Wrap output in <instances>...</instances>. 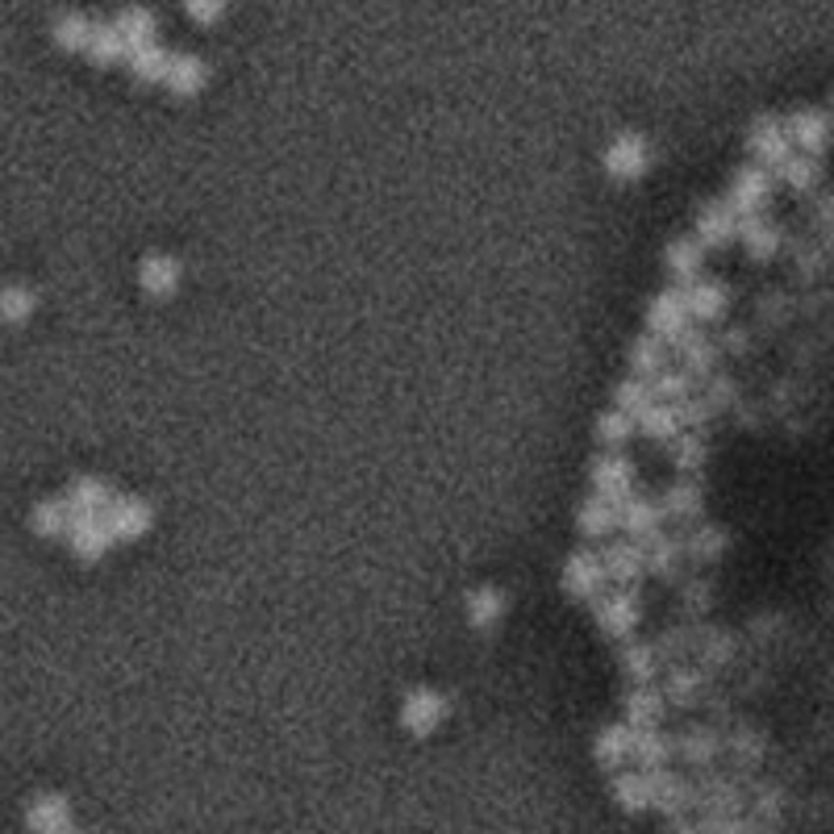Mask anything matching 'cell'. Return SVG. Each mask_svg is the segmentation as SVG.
Here are the masks:
<instances>
[{
  "label": "cell",
  "mask_w": 834,
  "mask_h": 834,
  "mask_svg": "<svg viewBox=\"0 0 834 834\" xmlns=\"http://www.w3.org/2000/svg\"><path fill=\"white\" fill-rule=\"evenodd\" d=\"M747 146H751V155H755V163H760V167H767V172H781L784 163L793 159L789 125L776 122L772 113H764V118H755V122H751Z\"/></svg>",
  "instance_id": "obj_1"
},
{
  "label": "cell",
  "mask_w": 834,
  "mask_h": 834,
  "mask_svg": "<svg viewBox=\"0 0 834 834\" xmlns=\"http://www.w3.org/2000/svg\"><path fill=\"white\" fill-rule=\"evenodd\" d=\"M722 755L730 760V776L751 784L755 781V767L764 764L767 755L764 734L755 726H730V734H722Z\"/></svg>",
  "instance_id": "obj_2"
},
{
  "label": "cell",
  "mask_w": 834,
  "mask_h": 834,
  "mask_svg": "<svg viewBox=\"0 0 834 834\" xmlns=\"http://www.w3.org/2000/svg\"><path fill=\"white\" fill-rule=\"evenodd\" d=\"M451 713V701L435 689H414V693L400 701V730L414 734V739H426L443 726V718Z\"/></svg>",
  "instance_id": "obj_3"
},
{
  "label": "cell",
  "mask_w": 834,
  "mask_h": 834,
  "mask_svg": "<svg viewBox=\"0 0 834 834\" xmlns=\"http://www.w3.org/2000/svg\"><path fill=\"white\" fill-rule=\"evenodd\" d=\"M647 322H651V334H655V338H663V343H680L684 334L693 330V326H689L693 313H689L684 293H680V288H663V293L651 301Z\"/></svg>",
  "instance_id": "obj_4"
},
{
  "label": "cell",
  "mask_w": 834,
  "mask_h": 834,
  "mask_svg": "<svg viewBox=\"0 0 834 834\" xmlns=\"http://www.w3.org/2000/svg\"><path fill=\"white\" fill-rule=\"evenodd\" d=\"M606 559L592 556V551H576V556H568V563H563V592L572 597V601H592V597H601V589H606Z\"/></svg>",
  "instance_id": "obj_5"
},
{
  "label": "cell",
  "mask_w": 834,
  "mask_h": 834,
  "mask_svg": "<svg viewBox=\"0 0 834 834\" xmlns=\"http://www.w3.org/2000/svg\"><path fill=\"white\" fill-rule=\"evenodd\" d=\"M601 163H606V172L613 175V180H639V175L651 167V142H647L643 134H618V139L606 146Z\"/></svg>",
  "instance_id": "obj_6"
},
{
  "label": "cell",
  "mask_w": 834,
  "mask_h": 834,
  "mask_svg": "<svg viewBox=\"0 0 834 834\" xmlns=\"http://www.w3.org/2000/svg\"><path fill=\"white\" fill-rule=\"evenodd\" d=\"M151 521H155V509L142 501V497H113V505L104 509V526H109L113 542L142 539L151 530Z\"/></svg>",
  "instance_id": "obj_7"
},
{
  "label": "cell",
  "mask_w": 834,
  "mask_h": 834,
  "mask_svg": "<svg viewBox=\"0 0 834 834\" xmlns=\"http://www.w3.org/2000/svg\"><path fill=\"white\" fill-rule=\"evenodd\" d=\"M647 781H651V810H660L663 817H680L693 810V781L689 776H680L672 767H655V772H647Z\"/></svg>",
  "instance_id": "obj_8"
},
{
  "label": "cell",
  "mask_w": 834,
  "mask_h": 834,
  "mask_svg": "<svg viewBox=\"0 0 834 834\" xmlns=\"http://www.w3.org/2000/svg\"><path fill=\"white\" fill-rule=\"evenodd\" d=\"M767 196H772V172L760 167V163H751V167H739V172H734L726 205L734 208L739 217H751V213H760V208L767 205Z\"/></svg>",
  "instance_id": "obj_9"
},
{
  "label": "cell",
  "mask_w": 834,
  "mask_h": 834,
  "mask_svg": "<svg viewBox=\"0 0 834 834\" xmlns=\"http://www.w3.org/2000/svg\"><path fill=\"white\" fill-rule=\"evenodd\" d=\"M639 618H643V606H639V592L634 589H618L597 601V626H601V634H609V639H626L639 626Z\"/></svg>",
  "instance_id": "obj_10"
},
{
  "label": "cell",
  "mask_w": 834,
  "mask_h": 834,
  "mask_svg": "<svg viewBox=\"0 0 834 834\" xmlns=\"http://www.w3.org/2000/svg\"><path fill=\"white\" fill-rule=\"evenodd\" d=\"M705 693H710V672H705L701 663H672V668H668V684H663L668 705L693 710V705L705 701Z\"/></svg>",
  "instance_id": "obj_11"
},
{
  "label": "cell",
  "mask_w": 834,
  "mask_h": 834,
  "mask_svg": "<svg viewBox=\"0 0 834 834\" xmlns=\"http://www.w3.org/2000/svg\"><path fill=\"white\" fill-rule=\"evenodd\" d=\"M592 485H597V492L606 497V501L622 505L630 501L634 492V464L626 459V455H601L597 464H592Z\"/></svg>",
  "instance_id": "obj_12"
},
{
  "label": "cell",
  "mask_w": 834,
  "mask_h": 834,
  "mask_svg": "<svg viewBox=\"0 0 834 834\" xmlns=\"http://www.w3.org/2000/svg\"><path fill=\"white\" fill-rule=\"evenodd\" d=\"M831 118L822 113V109H797L793 118H789V139H793V146H797L801 155H817L822 159V151L831 146Z\"/></svg>",
  "instance_id": "obj_13"
},
{
  "label": "cell",
  "mask_w": 834,
  "mask_h": 834,
  "mask_svg": "<svg viewBox=\"0 0 834 834\" xmlns=\"http://www.w3.org/2000/svg\"><path fill=\"white\" fill-rule=\"evenodd\" d=\"M677 755L684 760L689 767H713L718 760H722V730L718 726H689L684 734L677 739Z\"/></svg>",
  "instance_id": "obj_14"
},
{
  "label": "cell",
  "mask_w": 834,
  "mask_h": 834,
  "mask_svg": "<svg viewBox=\"0 0 834 834\" xmlns=\"http://www.w3.org/2000/svg\"><path fill=\"white\" fill-rule=\"evenodd\" d=\"M26 831L30 834H63L71 831V801L63 793H42L26 805Z\"/></svg>",
  "instance_id": "obj_15"
},
{
  "label": "cell",
  "mask_w": 834,
  "mask_h": 834,
  "mask_svg": "<svg viewBox=\"0 0 834 834\" xmlns=\"http://www.w3.org/2000/svg\"><path fill=\"white\" fill-rule=\"evenodd\" d=\"M663 521H668V513H663V505L651 501V497H630V501L618 505V526H622L634 542L660 535Z\"/></svg>",
  "instance_id": "obj_16"
},
{
  "label": "cell",
  "mask_w": 834,
  "mask_h": 834,
  "mask_svg": "<svg viewBox=\"0 0 834 834\" xmlns=\"http://www.w3.org/2000/svg\"><path fill=\"white\" fill-rule=\"evenodd\" d=\"M739 234V213L726 201H710L696 208V243L701 246H726Z\"/></svg>",
  "instance_id": "obj_17"
},
{
  "label": "cell",
  "mask_w": 834,
  "mask_h": 834,
  "mask_svg": "<svg viewBox=\"0 0 834 834\" xmlns=\"http://www.w3.org/2000/svg\"><path fill=\"white\" fill-rule=\"evenodd\" d=\"M68 535H71V551L84 559V563L101 559L104 551H109V542H113L109 526H104V513L101 518H92V513H71Z\"/></svg>",
  "instance_id": "obj_18"
},
{
  "label": "cell",
  "mask_w": 834,
  "mask_h": 834,
  "mask_svg": "<svg viewBox=\"0 0 834 834\" xmlns=\"http://www.w3.org/2000/svg\"><path fill=\"white\" fill-rule=\"evenodd\" d=\"M634 755V726L630 722H613V726L597 730V743H592V760L606 767V772H618Z\"/></svg>",
  "instance_id": "obj_19"
},
{
  "label": "cell",
  "mask_w": 834,
  "mask_h": 834,
  "mask_svg": "<svg viewBox=\"0 0 834 834\" xmlns=\"http://www.w3.org/2000/svg\"><path fill=\"white\" fill-rule=\"evenodd\" d=\"M684 301H689L693 322H718V317H726V309H730V288L722 279H693V284L684 288Z\"/></svg>",
  "instance_id": "obj_20"
},
{
  "label": "cell",
  "mask_w": 834,
  "mask_h": 834,
  "mask_svg": "<svg viewBox=\"0 0 834 834\" xmlns=\"http://www.w3.org/2000/svg\"><path fill=\"white\" fill-rule=\"evenodd\" d=\"M622 710H626V722H630L634 730L663 726V710H668V696H663V689H651V684H634V689L626 693Z\"/></svg>",
  "instance_id": "obj_21"
},
{
  "label": "cell",
  "mask_w": 834,
  "mask_h": 834,
  "mask_svg": "<svg viewBox=\"0 0 834 834\" xmlns=\"http://www.w3.org/2000/svg\"><path fill=\"white\" fill-rule=\"evenodd\" d=\"M180 276H184L180 260L159 255V251L139 263V284H142V293H151V296H172L175 288H180Z\"/></svg>",
  "instance_id": "obj_22"
},
{
  "label": "cell",
  "mask_w": 834,
  "mask_h": 834,
  "mask_svg": "<svg viewBox=\"0 0 834 834\" xmlns=\"http://www.w3.org/2000/svg\"><path fill=\"white\" fill-rule=\"evenodd\" d=\"M630 760H639V767H643V772L668 767L672 760H677V739H668L660 726L634 730V755H630Z\"/></svg>",
  "instance_id": "obj_23"
},
{
  "label": "cell",
  "mask_w": 834,
  "mask_h": 834,
  "mask_svg": "<svg viewBox=\"0 0 834 834\" xmlns=\"http://www.w3.org/2000/svg\"><path fill=\"white\" fill-rule=\"evenodd\" d=\"M601 559H606L609 580H618V584H634L647 572V556L639 542H609Z\"/></svg>",
  "instance_id": "obj_24"
},
{
  "label": "cell",
  "mask_w": 834,
  "mask_h": 834,
  "mask_svg": "<svg viewBox=\"0 0 834 834\" xmlns=\"http://www.w3.org/2000/svg\"><path fill=\"white\" fill-rule=\"evenodd\" d=\"M696 643H701V622L668 626L655 639V655H660V663H689L696 655Z\"/></svg>",
  "instance_id": "obj_25"
},
{
  "label": "cell",
  "mask_w": 834,
  "mask_h": 834,
  "mask_svg": "<svg viewBox=\"0 0 834 834\" xmlns=\"http://www.w3.org/2000/svg\"><path fill=\"white\" fill-rule=\"evenodd\" d=\"M739 234H743V246L751 251V260H772L781 251V230L772 226L764 213L739 217Z\"/></svg>",
  "instance_id": "obj_26"
},
{
  "label": "cell",
  "mask_w": 834,
  "mask_h": 834,
  "mask_svg": "<svg viewBox=\"0 0 834 834\" xmlns=\"http://www.w3.org/2000/svg\"><path fill=\"white\" fill-rule=\"evenodd\" d=\"M747 814L755 817V822H764L767 831L776 834V826H781V817H784V793L767 781H751L747 784Z\"/></svg>",
  "instance_id": "obj_27"
},
{
  "label": "cell",
  "mask_w": 834,
  "mask_h": 834,
  "mask_svg": "<svg viewBox=\"0 0 834 834\" xmlns=\"http://www.w3.org/2000/svg\"><path fill=\"white\" fill-rule=\"evenodd\" d=\"M639 547H643V556H647V572L660 576V580H677L684 539H663V535H651V539H643Z\"/></svg>",
  "instance_id": "obj_28"
},
{
  "label": "cell",
  "mask_w": 834,
  "mask_h": 834,
  "mask_svg": "<svg viewBox=\"0 0 834 834\" xmlns=\"http://www.w3.org/2000/svg\"><path fill=\"white\" fill-rule=\"evenodd\" d=\"M677 350H680V359H684V372H693L696 380H710L713 364H718V343H710L701 330H689L677 343Z\"/></svg>",
  "instance_id": "obj_29"
},
{
  "label": "cell",
  "mask_w": 834,
  "mask_h": 834,
  "mask_svg": "<svg viewBox=\"0 0 834 834\" xmlns=\"http://www.w3.org/2000/svg\"><path fill=\"white\" fill-rule=\"evenodd\" d=\"M205 80H208V68L196 59V54H175L172 59V71H167V92L172 96H196L201 88H205Z\"/></svg>",
  "instance_id": "obj_30"
},
{
  "label": "cell",
  "mask_w": 834,
  "mask_h": 834,
  "mask_svg": "<svg viewBox=\"0 0 834 834\" xmlns=\"http://www.w3.org/2000/svg\"><path fill=\"white\" fill-rule=\"evenodd\" d=\"M609 789H613V801L622 805L626 814H643V810H651V781H647L643 767H639V772H618Z\"/></svg>",
  "instance_id": "obj_31"
},
{
  "label": "cell",
  "mask_w": 834,
  "mask_h": 834,
  "mask_svg": "<svg viewBox=\"0 0 834 834\" xmlns=\"http://www.w3.org/2000/svg\"><path fill=\"white\" fill-rule=\"evenodd\" d=\"M113 26H118V34L125 38V47L134 51V47H151V42H155L159 18L151 13V9H142V4H130V9L118 13Z\"/></svg>",
  "instance_id": "obj_32"
},
{
  "label": "cell",
  "mask_w": 834,
  "mask_h": 834,
  "mask_svg": "<svg viewBox=\"0 0 834 834\" xmlns=\"http://www.w3.org/2000/svg\"><path fill=\"white\" fill-rule=\"evenodd\" d=\"M705 672H718V668H726L730 660H734V639H730L726 630H718V626H705L701 622V643H696V655H693Z\"/></svg>",
  "instance_id": "obj_33"
},
{
  "label": "cell",
  "mask_w": 834,
  "mask_h": 834,
  "mask_svg": "<svg viewBox=\"0 0 834 834\" xmlns=\"http://www.w3.org/2000/svg\"><path fill=\"white\" fill-rule=\"evenodd\" d=\"M68 505H71V513H92V518H101L104 509L113 505V488L104 485V480H96V476H84V480L71 485Z\"/></svg>",
  "instance_id": "obj_34"
},
{
  "label": "cell",
  "mask_w": 834,
  "mask_h": 834,
  "mask_svg": "<svg viewBox=\"0 0 834 834\" xmlns=\"http://www.w3.org/2000/svg\"><path fill=\"white\" fill-rule=\"evenodd\" d=\"M125 63L134 71V80L159 84V80H167V71H172V54L163 51L159 42H151V47H134V51L125 54Z\"/></svg>",
  "instance_id": "obj_35"
},
{
  "label": "cell",
  "mask_w": 834,
  "mask_h": 834,
  "mask_svg": "<svg viewBox=\"0 0 834 834\" xmlns=\"http://www.w3.org/2000/svg\"><path fill=\"white\" fill-rule=\"evenodd\" d=\"M663 359H668V343L655 338V334H643L630 343V372L643 376V380H655L663 372Z\"/></svg>",
  "instance_id": "obj_36"
},
{
  "label": "cell",
  "mask_w": 834,
  "mask_h": 834,
  "mask_svg": "<svg viewBox=\"0 0 834 834\" xmlns=\"http://www.w3.org/2000/svg\"><path fill=\"white\" fill-rule=\"evenodd\" d=\"M576 526H580L589 539H601V535H609V530L618 526V505L606 501V497L597 492V497H589V501H580V509H576Z\"/></svg>",
  "instance_id": "obj_37"
},
{
  "label": "cell",
  "mask_w": 834,
  "mask_h": 834,
  "mask_svg": "<svg viewBox=\"0 0 834 834\" xmlns=\"http://www.w3.org/2000/svg\"><path fill=\"white\" fill-rule=\"evenodd\" d=\"M84 54L96 68H113V63H122L125 54H130V47H125V38L118 34V26H92V38H88Z\"/></svg>",
  "instance_id": "obj_38"
},
{
  "label": "cell",
  "mask_w": 834,
  "mask_h": 834,
  "mask_svg": "<svg viewBox=\"0 0 834 834\" xmlns=\"http://www.w3.org/2000/svg\"><path fill=\"white\" fill-rule=\"evenodd\" d=\"M663 260H668V272H672V276L689 279V284H693V279H701V263H705V251H701V243H696V238H672Z\"/></svg>",
  "instance_id": "obj_39"
},
{
  "label": "cell",
  "mask_w": 834,
  "mask_h": 834,
  "mask_svg": "<svg viewBox=\"0 0 834 834\" xmlns=\"http://www.w3.org/2000/svg\"><path fill=\"white\" fill-rule=\"evenodd\" d=\"M505 613V592L492 589V584H485V589H471L468 592V622L476 626V630H488V626H497Z\"/></svg>",
  "instance_id": "obj_40"
},
{
  "label": "cell",
  "mask_w": 834,
  "mask_h": 834,
  "mask_svg": "<svg viewBox=\"0 0 834 834\" xmlns=\"http://www.w3.org/2000/svg\"><path fill=\"white\" fill-rule=\"evenodd\" d=\"M660 672V655H655V643H630L622 651V677L630 684H651Z\"/></svg>",
  "instance_id": "obj_41"
},
{
  "label": "cell",
  "mask_w": 834,
  "mask_h": 834,
  "mask_svg": "<svg viewBox=\"0 0 834 834\" xmlns=\"http://www.w3.org/2000/svg\"><path fill=\"white\" fill-rule=\"evenodd\" d=\"M730 547V535L722 530V526H696L693 535L684 539V551L696 559V563H713V559H722Z\"/></svg>",
  "instance_id": "obj_42"
},
{
  "label": "cell",
  "mask_w": 834,
  "mask_h": 834,
  "mask_svg": "<svg viewBox=\"0 0 834 834\" xmlns=\"http://www.w3.org/2000/svg\"><path fill=\"white\" fill-rule=\"evenodd\" d=\"M34 305H38V296H34V288H26V284H4V288H0V322H9V326L30 322V317H34Z\"/></svg>",
  "instance_id": "obj_43"
},
{
  "label": "cell",
  "mask_w": 834,
  "mask_h": 834,
  "mask_svg": "<svg viewBox=\"0 0 834 834\" xmlns=\"http://www.w3.org/2000/svg\"><path fill=\"white\" fill-rule=\"evenodd\" d=\"M54 42L63 47V51H88V38H92V21L84 18V13H59L51 26Z\"/></svg>",
  "instance_id": "obj_44"
},
{
  "label": "cell",
  "mask_w": 834,
  "mask_h": 834,
  "mask_svg": "<svg viewBox=\"0 0 834 834\" xmlns=\"http://www.w3.org/2000/svg\"><path fill=\"white\" fill-rule=\"evenodd\" d=\"M663 513L677 521H693L701 518V505H705V497H701V488L696 485H672L668 492H663Z\"/></svg>",
  "instance_id": "obj_45"
},
{
  "label": "cell",
  "mask_w": 834,
  "mask_h": 834,
  "mask_svg": "<svg viewBox=\"0 0 834 834\" xmlns=\"http://www.w3.org/2000/svg\"><path fill=\"white\" fill-rule=\"evenodd\" d=\"M651 393H655L663 405H680V400H689L696 393V376L684 372V367H680V372H668V367H663L660 376L651 380Z\"/></svg>",
  "instance_id": "obj_46"
},
{
  "label": "cell",
  "mask_w": 834,
  "mask_h": 834,
  "mask_svg": "<svg viewBox=\"0 0 834 834\" xmlns=\"http://www.w3.org/2000/svg\"><path fill=\"white\" fill-rule=\"evenodd\" d=\"M781 180L789 184L793 192H810L822 184V159L817 155H793L789 163L781 167Z\"/></svg>",
  "instance_id": "obj_47"
},
{
  "label": "cell",
  "mask_w": 834,
  "mask_h": 834,
  "mask_svg": "<svg viewBox=\"0 0 834 834\" xmlns=\"http://www.w3.org/2000/svg\"><path fill=\"white\" fill-rule=\"evenodd\" d=\"M30 521H34L38 535H47V539H54V535H68V526H71V505H68V497H59V501H42V505H34V513H30Z\"/></svg>",
  "instance_id": "obj_48"
},
{
  "label": "cell",
  "mask_w": 834,
  "mask_h": 834,
  "mask_svg": "<svg viewBox=\"0 0 834 834\" xmlns=\"http://www.w3.org/2000/svg\"><path fill=\"white\" fill-rule=\"evenodd\" d=\"M696 826H701V834H772L764 822H755L751 814H739V817L701 814L696 817Z\"/></svg>",
  "instance_id": "obj_49"
},
{
  "label": "cell",
  "mask_w": 834,
  "mask_h": 834,
  "mask_svg": "<svg viewBox=\"0 0 834 834\" xmlns=\"http://www.w3.org/2000/svg\"><path fill=\"white\" fill-rule=\"evenodd\" d=\"M639 426H643L647 438H677L680 430V417H677V405H647L643 414H639Z\"/></svg>",
  "instance_id": "obj_50"
},
{
  "label": "cell",
  "mask_w": 834,
  "mask_h": 834,
  "mask_svg": "<svg viewBox=\"0 0 834 834\" xmlns=\"http://www.w3.org/2000/svg\"><path fill=\"white\" fill-rule=\"evenodd\" d=\"M655 393H651V384L643 380V376H630V380L618 384V393H613V400H618V409L622 414H630L634 421H639V414H643L647 405H655Z\"/></svg>",
  "instance_id": "obj_51"
},
{
  "label": "cell",
  "mask_w": 834,
  "mask_h": 834,
  "mask_svg": "<svg viewBox=\"0 0 834 834\" xmlns=\"http://www.w3.org/2000/svg\"><path fill=\"white\" fill-rule=\"evenodd\" d=\"M705 459H710V451H705V443H701V435H684V438H672V464H677L680 471H701L705 468Z\"/></svg>",
  "instance_id": "obj_52"
},
{
  "label": "cell",
  "mask_w": 834,
  "mask_h": 834,
  "mask_svg": "<svg viewBox=\"0 0 834 834\" xmlns=\"http://www.w3.org/2000/svg\"><path fill=\"white\" fill-rule=\"evenodd\" d=\"M630 435H634V417L622 414V409H609V414L597 417V438H601V443H609V447L626 443Z\"/></svg>",
  "instance_id": "obj_53"
},
{
  "label": "cell",
  "mask_w": 834,
  "mask_h": 834,
  "mask_svg": "<svg viewBox=\"0 0 834 834\" xmlns=\"http://www.w3.org/2000/svg\"><path fill=\"white\" fill-rule=\"evenodd\" d=\"M677 417H680V430H689V435H701L705 426L713 421V409H710V400H680L677 405Z\"/></svg>",
  "instance_id": "obj_54"
},
{
  "label": "cell",
  "mask_w": 834,
  "mask_h": 834,
  "mask_svg": "<svg viewBox=\"0 0 834 834\" xmlns=\"http://www.w3.org/2000/svg\"><path fill=\"white\" fill-rule=\"evenodd\" d=\"M710 601H713V589L705 584V580H689V584H680V606H684V613H689V618L710 613Z\"/></svg>",
  "instance_id": "obj_55"
},
{
  "label": "cell",
  "mask_w": 834,
  "mask_h": 834,
  "mask_svg": "<svg viewBox=\"0 0 834 834\" xmlns=\"http://www.w3.org/2000/svg\"><path fill=\"white\" fill-rule=\"evenodd\" d=\"M705 400H710L713 414H718V409H730V405L739 400V384L730 380V376H710V384H705Z\"/></svg>",
  "instance_id": "obj_56"
},
{
  "label": "cell",
  "mask_w": 834,
  "mask_h": 834,
  "mask_svg": "<svg viewBox=\"0 0 834 834\" xmlns=\"http://www.w3.org/2000/svg\"><path fill=\"white\" fill-rule=\"evenodd\" d=\"M184 9H189V18L196 26H217L222 13H226V0H184Z\"/></svg>",
  "instance_id": "obj_57"
},
{
  "label": "cell",
  "mask_w": 834,
  "mask_h": 834,
  "mask_svg": "<svg viewBox=\"0 0 834 834\" xmlns=\"http://www.w3.org/2000/svg\"><path fill=\"white\" fill-rule=\"evenodd\" d=\"M668 834H701V826H696L689 814H680V817H668Z\"/></svg>",
  "instance_id": "obj_58"
},
{
  "label": "cell",
  "mask_w": 834,
  "mask_h": 834,
  "mask_svg": "<svg viewBox=\"0 0 834 834\" xmlns=\"http://www.w3.org/2000/svg\"><path fill=\"white\" fill-rule=\"evenodd\" d=\"M722 347H726L730 355H743V347H747V334H743V330H726V334H722Z\"/></svg>",
  "instance_id": "obj_59"
},
{
  "label": "cell",
  "mask_w": 834,
  "mask_h": 834,
  "mask_svg": "<svg viewBox=\"0 0 834 834\" xmlns=\"http://www.w3.org/2000/svg\"><path fill=\"white\" fill-rule=\"evenodd\" d=\"M63 834H84V831H63Z\"/></svg>",
  "instance_id": "obj_60"
}]
</instances>
